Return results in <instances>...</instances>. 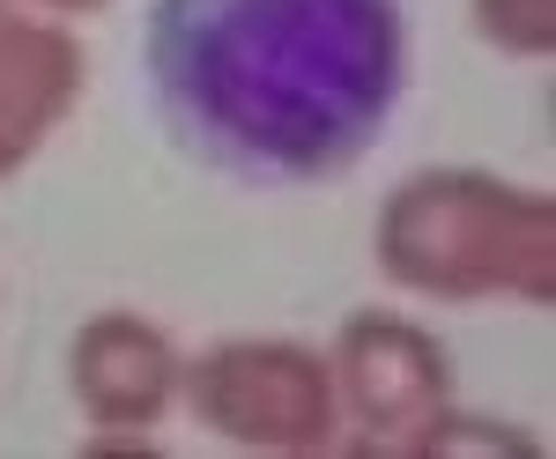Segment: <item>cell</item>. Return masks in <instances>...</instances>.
I'll return each instance as SVG.
<instances>
[{"label": "cell", "mask_w": 556, "mask_h": 459, "mask_svg": "<svg viewBox=\"0 0 556 459\" xmlns=\"http://www.w3.org/2000/svg\"><path fill=\"white\" fill-rule=\"evenodd\" d=\"M149 75L172 133L245 178L349 164L401 89L393 0H156Z\"/></svg>", "instance_id": "6da1fadb"}]
</instances>
